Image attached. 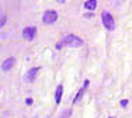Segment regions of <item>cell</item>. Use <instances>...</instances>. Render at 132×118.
Segmentation results:
<instances>
[{
    "label": "cell",
    "mask_w": 132,
    "mask_h": 118,
    "mask_svg": "<svg viewBox=\"0 0 132 118\" xmlns=\"http://www.w3.org/2000/svg\"><path fill=\"white\" fill-rule=\"evenodd\" d=\"M119 104H121L122 107H127V105H128V100H122V101H121V103H119Z\"/></svg>",
    "instance_id": "obj_10"
},
{
    "label": "cell",
    "mask_w": 132,
    "mask_h": 118,
    "mask_svg": "<svg viewBox=\"0 0 132 118\" xmlns=\"http://www.w3.org/2000/svg\"><path fill=\"white\" fill-rule=\"evenodd\" d=\"M62 93H63V86H62V85H59L58 87H56V91H55V101H56V104H59V103H61Z\"/></svg>",
    "instance_id": "obj_7"
},
{
    "label": "cell",
    "mask_w": 132,
    "mask_h": 118,
    "mask_svg": "<svg viewBox=\"0 0 132 118\" xmlns=\"http://www.w3.org/2000/svg\"><path fill=\"white\" fill-rule=\"evenodd\" d=\"M110 118H114V117H110Z\"/></svg>",
    "instance_id": "obj_13"
},
{
    "label": "cell",
    "mask_w": 132,
    "mask_h": 118,
    "mask_svg": "<svg viewBox=\"0 0 132 118\" xmlns=\"http://www.w3.org/2000/svg\"><path fill=\"white\" fill-rule=\"evenodd\" d=\"M14 63H15V59H14V58H9V59H6V61L3 62L2 69L4 70V72H9V70H10L11 68L14 66Z\"/></svg>",
    "instance_id": "obj_6"
},
{
    "label": "cell",
    "mask_w": 132,
    "mask_h": 118,
    "mask_svg": "<svg viewBox=\"0 0 132 118\" xmlns=\"http://www.w3.org/2000/svg\"><path fill=\"white\" fill-rule=\"evenodd\" d=\"M38 72H39V68H32V69H30V70H28V73L26 74V80L28 83H32L34 80H35Z\"/></svg>",
    "instance_id": "obj_5"
},
{
    "label": "cell",
    "mask_w": 132,
    "mask_h": 118,
    "mask_svg": "<svg viewBox=\"0 0 132 118\" xmlns=\"http://www.w3.org/2000/svg\"><path fill=\"white\" fill-rule=\"evenodd\" d=\"M83 44H84V42H83V39H81L80 37L73 35V34H69V35H66L61 42H58L56 48L61 49L62 46H72V48H77V46H81Z\"/></svg>",
    "instance_id": "obj_1"
},
{
    "label": "cell",
    "mask_w": 132,
    "mask_h": 118,
    "mask_svg": "<svg viewBox=\"0 0 132 118\" xmlns=\"http://www.w3.org/2000/svg\"><path fill=\"white\" fill-rule=\"evenodd\" d=\"M96 7H97V0H87V2H84V9H87V10H94Z\"/></svg>",
    "instance_id": "obj_8"
},
{
    "label": "cell",
    "mask_w": 132,
    "mask_h": 118,
    "mask_svg": "<svg viewBox=\"0 0 132 118\" xmlns=\"http://www.w3.org/2000/svg\"><path fill=\"white\" fill-rule=\"evenodd\" d=\"M26 103H27L28 105H31V104H32V98H27V100H26Z\"/></svg>",
    "instance_id": "obj_11"
},
{
    "label": "cell",
    "mask_w": 132,
    "mask_h": 118,
    "mask_svg": "<svg viewBox=\"0 0 132 118\" xmlns=\"http://www.w3.org/2000/svg\"><path fill=\"white\" fill-rule=\"evenodd\" d=\"M101 20H103V24H104V27L107 30L112 31L115 28V23H114V18H112V15L110 13H107V11H104V13L101 14Z\"/></svg>",
    "instance_id": "obj_2"
},
{
    "label": "cell",
    "mask_w": 132,
    "mask_h": 118,
    "mask_svg": "<svg viewBox=\"0 0 132 118\" xmlns=\"http://www.w3.org/2000/svg\"><path fill=\"white\" fill-rule=\"evenodd\" d=\"M42 20H44L45 24H53V23H56V20H58V13H56L55 10H48V11H45Z\"/></svg>",
    "instance_id": "obj_3"
},
{
    "label": "cell",
    "mask_w": 132,
    "mask_h": 118,
    "mask_svg": "<svg viewBox=\"0 0 132 118\" xmlns=\"http://www.w3.org/2000/svg\"><path fill=\"white\" fill-rule=\"evenodd\" d=\"M35 34H37L35 27H27V28H24V31H23V37L27 41H32V39L35 38Z\"/></svg>",
    "instance_id": "obj_4"
},
{
    "label": "cell",
    "mask_w": 132,
    "mask_h": 118,
    "mask_svg": "<svg viewBox=\"0 0 132 118\" xmlns=\"http://www.w3.org/2000/svg\"><path fill=\"white\" fill-rule=\"evenodd\" d=\"M6 20H7V17H6V13L4 11H2V20H0V27H3L6 24Z\"/></svg>",
    "instance_id": "obj_9"
},
{
    "label": "cell",
    "mask_w": 132,
    "mask_h": 118,
    "mask_svg": "<svg viewBox=\"0 0 132 118\" xmlns=\"http://www.w3.org/2000/svg\"><path fill=\"white\" fill-rule=\"evenodd\" d=\"M58 3H61V4H63V3H65V0H58Z\"/></svg>",
    "instance_id": "obj_12"
}]
</instances>
